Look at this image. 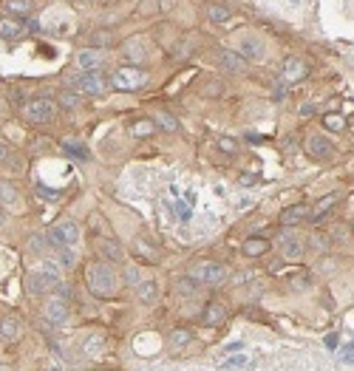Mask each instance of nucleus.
<instances>
[{
    "mask_svg": "<svg viewBox=\"0 0 354 371\" xmlns=\"http://www.w3.org/2000/svg\"><path fill=\"white\" fill-rule=\"evenodd\" d=\"M176 215H178L181 221L190 218V210H187V204H184V201H176Z\"/></svg>",
    "mask_w": 354,
    "mask_h": 371,
    "instance_id": "40",
    "label": "nucleus"
},
{
    "mask_svg": "<svg viewBox=\"0 0 354 371\" xmlns=\"http://www.w3.org/2000/svg\"><path fill=\"white\" fill-rule=\"evenodd\" d=\"M45 320H48L51 326H62V323L68 320V309H65V301H62V298H51V301L45 303Z\"/></svg>",
    "mask_w": 354,
    "mask_h": 371,
    "instance_id": "10",
    "label": "nucleus"
},
{
    "mask_svg": "<svg viewBox=\"0 0 354 371\" xmlns=\"http://www.w3.org/2000/svg\"><path fill=\"white\" fill-rule=\"evenodd\" d=\"M62 151L68 153V156H74V159H80V162H85L91 156L88 148H85L80 139H62Z\"/></svg>",
    "mask_w": 354,
    "mask_h": 371,
    "instance_id": "17",
    "label": "nucleus"
},
{
    "mask_svg": "<svg viewBox=\"0 0 354 371\" xmlns=\"http://www.w3.org/2000/svg\"><path fill=\"white\" fill-rule=\"evenodd\" d=\"M60 102H62V108H74V105H77V94H74V91H68V94H62Z\"/></svg>",
    "mask_w": 354,
    "mask_h": 371,
    "instance_id": "38",
    "label": "nucleus"
},
{
    "mask_svg": "<svg viewBox=\"0 0 354 371\" xmlns=\"http://www.w3.org/2000/svg\"><path fill=\"white\" fill-rule=\"evenodd\" d=\"M136 292H139L142 303H156V298H159V286H156V281H142L139 286H136Z\"/></svg>",
    "mask_w": 354,
    "mask_h": 371,
    "instance_id": "18",
    "label": "nucleus"
},
{
    "mask_svg": "<svg viewBox=\"0 0 354 371\" xmlns=\"http://www.w3.org/2000/svg\"><path fill=\"white\" fill-rule=\"evenodd\" d=\"M335 204H337V195H335V193H332V195H326V198H323V201H320L318 207H315V210L309 212V218H312V221H323V218L329 215V212H332V207H335Z\"/></svg>",
    "mask_w": 354,
    "mask_h": 371,
    "instance_id": "20",
    "label": "nucleus"
},
{
    "mask_svg": "<svg viewBox=\"0 0 354 371\" xmlns=\"http://www.w3.org/2000/svg\"><path fill=\"white\" fill-rule=\"evenodd\" d=\"M153 122L159 125V128H165V131H170V133L178 131V122H176V119H173L170 114H156V119H153Z\"/></svg>",
    "mask_w": 354,
    "mask_h": 371,
    "instance_id": "30",
    "label": "nucleus"
},
{
    "mask_svg": "<svg viewBox=\"0 0 354 371\" xmlns=\"http://www.w3.org/2000/svg\"><path fill=\"white\" fill-rule=\"evenodd\" d=\"M278 247H281L283 258H301V252H303L301 241L295 238L292 232H281V235H278Z\"/></svg>",
    "mask_w": 354,
    "mask_h": 371,
    "instance_id": "13",
    "label": "nucleus"
},
{
    "mask_svg": "<svg viewBox=\"0 0 354 371\" xmlns=\"http://www.w3.org/2000/svg\"><path fill=\"white\" fill-rule=\"evenodd\" d=\"M11 162H14V156H11L9 145H6V142H0V165H11Z\"/></svg>",
    "mask_w": 354,
    "mask_h": 371,
    "instance_id": "36",
    "label": "nucleus"
},
{
    "mask_svg": "<svg viewBox=\"0 0 354 371\" xmlns=\"http://www.w3.org/2000/svg\"><path fill=\"white\" fill-rule=\"evenodd\" d=\"M221 65L227 74H238L241 68H244V60H241L235 51H221Z\"/></svg>",
    "mask_w": 354,
    "mask_h": 371,
    "instance_id": "23",
    "label": "nucleus"
},
{
    "mask_svg": "<svg viewBox=\"0 0 354 371\" xmlns=\"http://www.w3.org/2000/svg\"><path fill=\"white\" fill-rule=\"evenodd\" d=\"M6 11H9V14H17V17H28V3L26 0H9V3H6Z\"/></svg>",
    "mask_w": 354,
    "mask_h": 371,
    "instance_id": "27",
    "label": "nucleus"
},
{
    "mask_svg": "<svg viewBox=\"0 0 354 371\" xmlns=\"http://www.w3.org/2000/svg\"><path fill=\"white\" fill-rule=\"evenodd\" d=\"M198 283H207V286H218L224 283L227 278V269L221 264H215V261H201V264L195 266V275H193Z\"/></svg>",
    "mask_w": 354,
    "mask_h": 371,
    "instance_id": "7",
    "label": "nucleus"
},
{
    "mask_svg": "<svg viewBox=\"0 0 354 371\" xmlns=\"http://www.w3.org/2000/svg\"><path fill=\"white\" fill-rule=\"evenodd\" d=\"M207 17H210L212 23H224V20H230V9L221 6V3H210V6H207Z\"/></svg>",
    "mask_w": 354,
    "mask_h": 371,
    "instance_id": "24",
    "label": "nucleus"
},
{
    "mask_svg": "<svg viewBox=\"0 0 354 371\" xmlns=\"http://www.w3.org/2000/svg\"><path fill=\"white\" fill-rule=\"evenodd\" d=\"M241 346H244V343H230V346H227V352H241Z\"/></svg>",
    "mask_w": 354,
    "mask_h": 371,
    "instance_id": "46",
    "label": "nucleus"
},
{
    "mask_svg": "<svg viewBox=\"0 0 354 371\" xmlns=\"http://www.w3.org/2000/svg\"><path fill=\"white\" fill-rule=\"evenodd\" d=\"M156 128V122L153 119H145V122H136L133 125V136H148V133Z\"/></svg>",
    "mask_w": 354,
    "mask_h": 371,
    "instance_id": "33",
    "label": "nucleus"
},
{
    "mask_svg": "<svg viewBox=\"0 0 354 371\" xmlns=\"http://www.w3.org/2000/svg\"><path fill=\"white\" fill-rule=\"evenodd\" d=\"M292 3H301V0H292Z\"/></svg>",
    "mask_w": 354,
    "mask_h": 371,
    "instance_id": "48",
    "label": "nucleus"
},
{
    "mask_svg": "<svg viewBox=\"0 0 354 371\" xmlns=\"http://www.w3.org/2000/svg\"><path fill=\"white\" fill-rule=\"evenodd\" d=\"M26 286H28V292H31V295H43V292L57 289V286H60V278H57L54 264H43V266H37L34 272H28Z\"/></svg>",
    "mask_w": 354,
    "mask_h": 371,
    "instance_id": "2",
    "label": "nucleus"
},
{
    "mask_svg": "<svg viewBox=\"0 0 354 371\" xmlns=\"http://www.w3.org/2000/svg\"><path fill=\"white\" fill-rule=\"evenodd\" d=\"M122 281L128 283V286H139V269H136V266H128V269H125V275H122Z\"/></svg>",
    "mask_w": 354,
    "mask_h": 371,
    "instance_id": "34",
    "label": "nucleus"
},
{
    "mask_svg": "<svg viewBox=\"0 0 354 371\" xmlns=\"http://www.w3.org/2000/svg\"><path fill=\"white\" fill-rule=\"evenodd\" d=\"M264 51H266V45H264V40H258V37H244L241 40V57L244 60H264Z\"/></svg>",
    "mask_w": 354,
    "mask_h": 371,
    "instance_id": "11",
    "label": "nucleus"
},
{
    "mask_svg": "<svg viewBox=\"0 0 354 371\" xmlns=\"http://www.w3.org/2000/svg\"><path fill=\"white\" fill-rule=\"evenodd\" d=\"M309 247L315 249L318 255H323V252H329V241L323 238V235H318V232H315V235L309 238Z\"/></svg>",
    "mask_w": 354,
    "mask_h": 371,
    "instance_id": "32",
    "label": "nucleus"
},
{
    "mask_svg": "<svg viewBox=\"0 0 354 371\" xmlns=\"http://www.w3.org/2000/svg\"><path fill=\"white\" fill-rule=\"evenodd\" d=\"M99 343H102V337H99V335H94L91 340H85V352L97 354V352H99Z\"/></svg>",
    "mask_w": 354,
    "mask_h": 371,
    "instance_id": "37",
    "label": "nucleus"
},
{
    "mask_svg": "<svg viewBox=\"0 0 354 371\" xmlns=\"http://www.w3.org/2000/svg\"><path fill=\"white\" fill-rule=\"evenodd\" d=\"M60 289V298H71V286H57Z\"/></svg>",
    "mask_w": 354,
    "mask_h": 371,
    "instance_id": "45",
    "label": "nucleus"
},
{
    "mask_svg": "<svg viewBox=\"0 0 354 371\" xmlns=\"http://www.w3.org/2000/svg\"><path fill=\"white\" fill-rule=\"evenodd\" d=\"M77 62H80L82 71H97L105 62V54L99 51V48H85V51L77 54Z\"/></svg>",
    "mask_w": 354,
    "mask_h": 371,
    "instance_id": "12",
    "label": "nucleus"
},
{
    "mask_svg": "<svg viewBox=\"0 0 354 371\" xmlns=\"http://www.w3.org/2000/svg\"><path fill=\"white\" fill-rule=\"evenodd\" d=\"M85 283H88V289L99 298H111L119 286V278L116 272L111 269V264H91L88 272H85Z\"/></svg>",
    "mask_w": 354,
    "mask_h": 371,
    "instance_id": "1",
    "label": "nucleus"
},
{
    "mask_svg": "<svg viewBox=\"0 0 354 371\" xmlns=\"http://www.w3.org/2000/svg\"><path fill=\"white\" fill-rule=\"evenodd\" d=\"M266 249H269V241H264V238H247L244 241V255H249V258L264 255Z\"/></svg>",
    "mask_w": 354,
    "mask_h": 371,
    "instance_id": "22",
    "label": "nucleus"
},
{
    "mask_svg": "<svg viewBox=\"0 0 354 371\" xmlns=\"http://www.w3.org/2000/svg\"><path fill=\"white\" fill-rule=\"evenodd\" d=\"M309 77V65L301 57H286L283 60V80L286 82H301Z\"/></svg>",
    "mask_w": 354,
    "mask_h": 371,
    "instance_id": "8",
    "label": "nucleus"
},
{
    "mask_svg": "<svg viewBox=\"0 0 354 371\" xmlns=\"http://www.w3.org/2000/svg\"><path fill=\"white\" fill-rule=\"evenodd\" d=\"M323 128H326V131H343L346 122H343V116H340V114H326V116H323Z\"/></svg>",
    "mask_w": 354,
    "mask_h": 371,
    "instance_id": "28",
    "label": "nucleus"
},
{
    "mask_svg": "<svg viewBox=\"0 0 354 371\" xmlns=\"http://www.w3.org/2000/svg\"><path fill=\"white\" fill-rule=\"evenodd\" d=\"M54 114H57V105H54L48 97H37L26 105V119L28 122H51Z\"/></svg>",
    "mask_w": 354,
    "mask_h": 371,
    "instance_id": "6",
    "label": "nucleus"
},
{
    "mask_svg": "<svg viewBox=\"0 0 354 371\" xmlns=\"http://www.w3.org/2000/svg\"><path fill=\"white\" fill-rule=\"evenodd\" d=\"M71 88H77L85 97H99L105 91V82L99 80L97 71H82V74H74L71 77Z\"/></svg>",
    "mask_w": 354,
    "mask_h": 371,
    "instance_id": "3",
    "label": "nucleus"
},
{
    "mask_svg": "<svg viewBox=\"0 0 354 371\" xmlns=\"http://www.w3.org/2000/svg\"><path fill=\"white\" fill-rule=\"evenodd\" d=\"M190 340H193V332H187V329H176L170 335V346H187Z\"/></svg>",
    "mask_w": 354,
    "mask_h": 371,
    "instance_id": "31",
    "label": "nucleus"
},
{
    "mask_svg": "<svg viewBox=\"0 0 354 371\" xmlns=\"http://www.w3.org/2000/svg\"><path fill=\"white\" fill-rule=\"evenodd\" d=\"M57 264H60L62 269H71V266L77 264V255H74V252H71V249L60 247V252H57Z\"/></svg>",
    "mask_w": 354,
    "mask_h": 371,
    "instance_id": "29",
    "label": "nucleus"
},
{
    "mask_svg": "<svg viewBox=\"0 0 354 371\" xmlns=\"http://www.w3.org/2000/svg\"><path fill=\"white\" fill-rule=\"evenodd\" d=\"M337 343H340V340H337V335H326V349H329V352H335Z\"/></svg>",
    "mask_w": 354,
    "mask_h": 371,
    "instance_id": "42",
    "label": "nucleus"
},
{
    "mask_svg": "<svg viewBox=\"0 0 354 371\" xmlns=\"http://www.w3.org/2000/svg\"><path fill=\"white\" fill-rule=\"evenodd\" d=\"M306 153H309L312 159H329V156L335 153V145H332L326 136H320V133H312L309 139H306Z\"/></svg>",
    "mask_w": 354,
    "mask_h": 371,
    "instance_id": "9",
    "label": "nucleus"
},
{
    "mask_svg": "<svg viewBox=\"0 0 354 371\" xmlns=\"http://www.w3.org/2000/svg\"><path fill=\"white\" fill-rule=\"evenodd\" d=\"M0 227H3V204H0Z\"/></svg>",
    "mask_w": 354,
    "mask_h": 371,
    "instance_id": "47",
    "label": "nucleus"
},
{
    "mask_svg": "<svg viewBox=\"0 0 354 371\" xmlns=\"http://www.w3.org/2000/svg\"><path fill=\"white\" fill-rule=\"evenodd\" d=\"M51 371H57V369H51Z\"/></svg>",
    "mask_w": 354,
    "mask_h": 371,
    "instance_id": "49",
    "label": "nucleus"
},
{
    "mask_svg": "<svg viewBox=\"0 0 354 371\" xmlns=\"http://www.w3.org/2000/svg\"><path fill=\"white\" fill-rule=\"evenodd\" d=\"M195 289H198V281H195L193 275H181V278H176V292L181 295V298H193Z\"/></svg>",
    "mask_w": 354,
    "mask_h": 371,
    "instance_id": "19",
    "label": "nucleus"
},
{
    "mask_svg": "<svg viewBox=\"0 0 354 371\" xmlns=\"http://www.w3.org/2000/svg\"><path fill=\"white\" fill-rule=\"evenodd\" d=\"M139 48H142L139 43H136V45H133V43H128V51H125V54H128V57H142V51H139Z\"/></svg>",
    "mask_w": 354,
    "mask_h": 371,
    "instance_id": "41",
    "label": "nucleus"
},
{
    "mask_svg": "<svg viewBox=\"0 0 354 371\" xmlns=\"http://www.w3.org/2000/svg\"><path fill=\"white\" fill-rule=\"evenodd\" d=\"M340 360H343V363H354V343H349L343 352H340Z\"/></svg>",
    "mask_w": 354,
    "mask_h": 371,
    "instance_id": "39",
    "label": "nucleus"
},
{
    "mask_svg": "<svg viewBox=\"0 0 354 371\" xmlns=\"http://www.w3.org/2000/svg\"><path fill=\"white\" fill-rule=\"evenodd\" d=\"M221 151H227V153H235V145H232V139H221Z\"/></svg>",
    "mask_w": 354,
    "mask_h": 371,
    "instance_id": "44",
    "label": "nucleus"
},
{
    "mask_svg": "<svg viewBox=\"0 0 354 371\" xmlns=\"http://www.w3.org/2000/svg\"><path fill=\"white\" fill-rule=\"evenodd\" d=\"M227 320V309H224L221 303H207V309H204L201 315V323H207V326H218V323H224Z\"/></svg>",
    "mask_w": 354,
    "mask_h": 371,
    "instance_id": "15",
    "label": "nucleus"
},
{
    "mask_svg": "<svg viewBox=\"0 0 354 371\" xmlns=\"http://www.w3.org/2000/svg\"><path fill=\"white\" fill-rule=\"evenodd\" d=\"M241 363H247V357H232V360L224 363V369H232V366H241Z\"/></svg>",
    "mask_w": 354,
    "mask_h": 371,
    "instance_id": "43",
    "label": "nucleus"
},
{
    "mask_svg": "<svg viewBox=\"0 0 354 371\" xmlns=\"http://www.w3.org/2000/svg\"><path fill=\"white\" fill-rule=\"evenodd\" d=\"M20 23H14V20H0V37L3 40H14V37H20Z\"/></svg>",
    "mask_w": 354,
    "mask_h": 371,
    "instance_id": "26",
    "label": "nucleus"
},
{
    "mask_svg": "<svg viewBox=\"0 0 354 371\" xmlns=\"http://www.w3.org/2000/svg\"><path fill=\"white\" fill-rule=\"evenodd\" d=\"M309 218V207H303V204H295V207H289V210L281 212V224H301V221Z\"/></svg>",
    "mask_w": 354,
    "mask_h": 371,
    "instance_id": "16",
    "label": "nucleus"
},
{
    "mask_svg": "<svg viewBox=\"0 0 354 371\" xmlns=\"http://www.w3.org/2000/svg\"><path fill=\"white\" fill-rule=\"evenodd\" d=\"M0 337H6V340H17V337H20V320L17 318H3V320H0Z\"/></svg>",
    "mask_w": 354,
    "mask_h": 371,
    "instance_id": "21",
    "label": "nucleus"
},
{
    "mask_svg": "<svg viewBox=\"0 0 354 371\" xmlns=\"http://www.w3.org/2000/svg\"><path fill=\"white\" fill-rule=\"evenodd\" d=\"M97 249H99V255L105 258V261H122V258H125V249L119 247L116 241H111V238H99Z\"/></svg>",
    "mask_w": 354,
    "mask_h": 371,
    "instance_id": "14",
    "label": "nucleus"
},
{
    "mask_svg": "<svg viewBox=\"0 0 354 371\" xmlns=\"http://www.w3.org/2000/svg\"><path fill=\"white\" fill-rule=\"evenodd\" d=\"M0 204H6V207H14V204H17V190H14V185H9V182L0 185Z\"/></svg>",
    "mask_w": 354,
    "mask_h": 371,
    "instance_id": "25",
    "label": "nucleus"
},
{
    "mask_svg": "<svg viewBox=\"0 0 354 371\" xmlns=\"http://www.w3.org/2000/svg\"><path fill=\"white\" fill-rule=\"evenodd\" d=\"M77 238H80V227L74 221H57L51 230H48V241H51L54 247H71Z\"/></svg>",
    "mask_w": 354,
    "mask_h": 371,
    "instance_id": "5",
    "label": "nucleus"
},
{
    "mask_svg": "<svg viewBox=\"0 0 354 371\" xmlns=\"http://www.w3.org/2000/svg\"><path fill=\"white\" fill-rule=\"evenodd\" d=\"M45 241H48V238H43V235H34V238L28 241V247L34 249L37 255H45Z\"/></svg>",
    "mask_w": 354,
    "mask_h": 371,
    "instance_id": "35",
    "label": "nucleus"
},
{
    "mask_svg": "<svg viewBox=\"0 0 354 371\" xmlns=\"http://www.w3.org/2000/svg\"><path fill=\"white\" fill-rule=\"evenodd\" d=\"M352 230H354V227H352Z\"/></svg>",
    "mask_w": 354,
    "mask_h": 371,
    "instance_id": "50",
    "label": "nucleus"
},
{
    "mask_svg": "<svg viewBox=\"0 0 354 371\" xmlns=\"http://www.w3.org/2000/svg\"><path fill=\"white\" fill-rule=\"evenodd\" d=\"M114 88L119 91H136L145 85V71L142 68H133V65H125V68L114 71Z\"/></svg>",
    "mask_w": 354,
    "mask_h": 371,
    "instance_id": "4",
    "label": "nucleus"
}]
</instances>
